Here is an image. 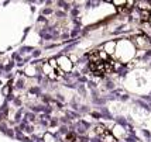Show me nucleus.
Instances as JSON below:
<instances>
[{
    "label": "nucleus",
    "mask_w": 151,
    "mask_h": 142,
    "mask_svg": "<svg viewBox=\"0 0 151 142\" xmlns=\"http://www.w3.org/2000/svg\"><path fill=\"white\" fill-rule=\"evenodd\" d=\"M89 68L95 75L103 76L114 69V62L106 51H95L89 55Z\"/></svg>",
    "instance_id": "nucleus-1"
},
{
    "label": "nucleus",
    "mask_w": 151,
    "mask_h": 142,
    "mask_svg": "<svg viewBox=\"0 0 151 142\" xmlns=\"http://www.w3.org/2000/svg\"><path fill=\"white\" fill-rule=\"evenodd\" d=\"M148 20H150V23H151V13H150V19H148Z\"/></svg>",
    "instance_id": "nucleus-2"
}]
</instances>
